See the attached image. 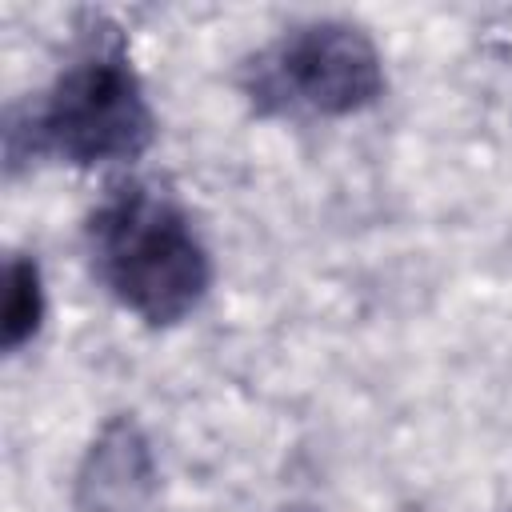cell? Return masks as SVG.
<instances>
[{"label":"cell","instance_id":"cell-5","mask_svg":"<svg viewBox=\"0 0 512 512\" xmlns=\"http://www.w3.org/2000/svg\"><path fill=\"white\" fill-rule=\"evenodd\" d=\"M44 320V284H40V268L32 256H12L8 272H4V352H20Z\"/></svg>","mask_w":512,"mask_h":512},{"label":"cell","instance_id":"cell-4","mask_svg":"<svg viewBox=\"0 0 512 512\" xmlns=\"http://www.w3.org/2000/svg\"><path fill=\"white\" fill-rule=\"evenodd\" d=\"M152 488H156V472H152V452L140 428L128 416L112 420L80 468V480H76L80 508L84 512H140Z\"/></svg>","mask_w":512,"mask_h":512},{"label":"cell","instance_id":"cell-2","mask_svg":"<svg viewBox=\"0 0 512 512\" xmlns=\"http://www.w3.org/2000/svg\"><path fill=\"white\" fill-rule=\"evenodd\" d=\"M152 108L120 44L92 48L60 72L40 112L28 120L32 148L64 164L136 160L152 144Z\"/></svg>","mask_w":512,"mask_h":512},{"label":"cell","instance_id":"cell-1","mask_svg":"<svg viewBox=\"0 0 512 512\" xmlns=\"http://www.w3.org/2000/svg\"><path fill=\"white\" fill-rule=\"evenodd\" d=\"M88 248L104 288L148 324L184 320L212 280L192 220L148 184H120L100 200L88 220Z\"/></svg>","mask_w":512,"mask_h":512},{"label":"cell","instance_id":"cell-3","mask_svg":"<svg viewBox=\"0 0 512 512\" xmlns=\"http://www.w3.org/2000/svg\"><path fill=\"white\" fill-rule=\"evenodd\" d=\"M252 92L256 100H276L280 108L348 116L384 92V64L360 28L320 20L288 32L260 60Z\"/></svg>","mask_w":512,"mask_h":512}]
</instances>
